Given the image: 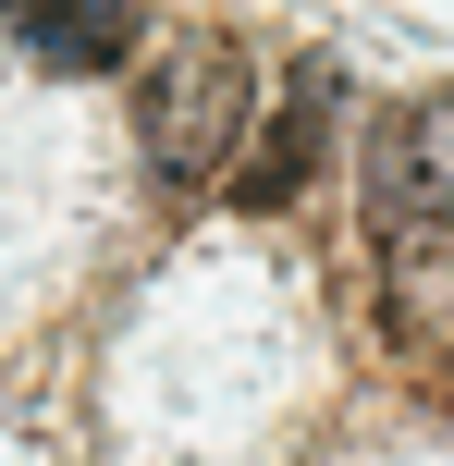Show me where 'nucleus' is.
<instances>
[{
	"label": "nucleus",
	"instance_id": "obj_1",
	"mask_svg": "<svg viewBox=\"0 0 454 466\" xmlns=\"http://www.w3.org/2000/svg\"><path fill=\"white\" fill-rule=\"evenodd\" d=\"M246 123H258V74H246V49L209 37V25H185V37L160 49V74H147V111H136L147 185L209 197L221 172L246 160Z\"/></svg>",
	"mask_w": 454,
	"mask_h": 466
},
{
	"label": "nucleus",
	"instance_id": "obj_2",
	"mask_svg": "<svg viewBox=\"0 0 454 466\" xmlns=\"http://www.w3.org/2000/svg\"><path fill=\"white\" fill-rule=\"evenodd\" d=\"M368 233H454V86H418L368 123Z\"/></svg>",
	"mask_w": 454,
	"mask_h": 466
},
{
	"label": "nucleus",
	"instance_id": "obj_3",
	"mask_svg": "<svg viewBox=\"0 0 454 466\" xmlns=\"http://www.w3.org/2000/svg\"><path fill=\"white\" fill-rule=\"evenodd\" d=\"M332 98H344V74L308 49L283 74V111H258V160H234V209H295L308 197L319 147H332Z\"/></svg>",
	"mask_w": 454,
	"mask_h": 466
},
{
	"label": "nucleus",
	"instance_id": "obj_4",
	"mask_svg": "<svg viewBox=\"0 0 454 466\" xmlns=\"http://www.w3.org/2000/svg\"><path fill=\"white\" fill-rule=\"evenodd\" d=\"M147 13H160V0H13L25 49H37L49 74H123L147 49Z\"/></svg>",
	"mask_w": 454,
	"mask_h": 466
},
{
	"label": "nucleus",
	"instance_id": "obj_5",
	"mask_svg": "<svg viewBox=\"0 0 454 466\" xmlns=\"http://www.w3.org/2000/svg\"><path fill=\"white\" fill-rule=\"evenodd\" d=\"M0 25H13V0H0Z\"/></svg>",
	"mask_w": 454,
	"mask_h": 466
}]
</instances>
